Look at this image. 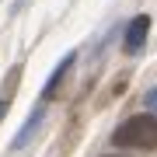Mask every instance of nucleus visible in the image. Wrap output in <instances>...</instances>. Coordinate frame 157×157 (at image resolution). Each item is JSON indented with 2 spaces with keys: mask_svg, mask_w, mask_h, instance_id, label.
Here are the masks:
<instances>
[{
  "mask_svg": "<svg viewBox=\"0 0 157 157\" xmlns=\"http://www.w3.org/2000/svg\"><path fill=\"white\" fill-rule=\"evenodd\" d=\"M112 143L119 147H140V150H157V115H133L112 133Z\"/></svg>",
  "mask_w": 157,
  "mask_h": 157,
  "instance_id": "obj_1",
  "label": "nucleus"
},
{
  "mask_svg": "<svg viewBox=\"0 0 157 157\" xmlns=\"http://www.w3.org/2000/svg\"><path fill=\"white\" fill-rule=\"evenodd\" d=\"M70 67H73V52H70V56H67V59L59 63L56 70H52V77H49V84H45L42 98H52V94H56V91H59V84H63V77H67V70H70Z\"/></svg>",
  "mask_w": 157,
  "mask_h": 157,
  "instance_id": "obj_3",
  "label": "nucleus"
},
{
  "mask_svg": "<svg viewBox=\"0 0 157 157\" xmlns=\"http://www.w3.org/2000/svg\"><path fill=\"white\" fill-rule=\"evenodd\" d=\"M147 32H150V17H147V14L133 17L129 28H126V52H140L143 42H147Z\"/></svg>",
  "mask_w": 157,
  "mask_h": 157,
  "instance_id": "obj_2",
  "label": "nucleus"
},
{
  "mask_svg": "<svg viewBox=\"0 0 157 157\" xmlns=\"http://www.w3.org/2000/svg\"><path fill=\"white\" fill-rule=\"evenodd\" d=\"M39 126H42V108H35V115L25 122V129L17 133V140H14V147H17V150H25V147L32 143V136H35V129H39Z\"/></svg>",
  "mask_w": 157,
  "mask_h": 157,
  "instance_id": "obj_4",
  "label": "nucleus"
},
{
  "mask_svg": "<svg viewBox=\"0 0 157 157\" xmlns=\"http://www.w3.org/2000/svg\"><path fill=\"white\" fill-rule=\"evenodd\" d=\"M112 157H122V154H112Z\"/></svg>",
  "mask_w": 157,
  "mask_h": 157,
  "instance_id": "obj_6",
  "label": "nucleus"
},
{
  "mask_svg": "<svg viewBox=\"0 0 157 157\" xmlns=\"http://www.w3.org/2000/svg\"><path fill=\"white\" fill-rule=\"evenodd\" d=\"M147 108H150V112H157V87L147 91Z\"/></svg>",
  "mask_w": 157,
  "mask_h": 157,
  "instance_id": "obj_5",
  "label": "nucleus"
}]
</instances>
